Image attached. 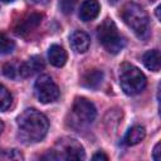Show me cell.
<instances>
[{"label": "cell", "instance_id": "12", "mask_svg": "<svg viewBox=\"0 0 161 161\" xmlns=\"http://www.w3.org/2000/svg\"><path fill=\"white\" fill-rule=\"evenodd\" d=\"M67 52L64 50L63 47L58 45V44H53L50 45L49 50H48V59H49V63L54 67H63L67 62Z\"/></svg>", "mask_w": 161, "mask_h": 161}, {"label": "cell", "instance_id": "21", "mask_svg": "<svg viewBox=\"0 0 161 161\" xmlns=\"http://www.w3.org/2000/svg\"><path fill=\"white\" fill-rule=\"evenodd\" d=\"M92 158H93V160H104V161H107V160H108V156H107L106 153H103L102 151H99V152L94 153V155L92 156Z\"/></svg>", "mask_w": 161, "mask_h": 161}, {"label": "cell", "instance_id": "1", "mask_svg": "<svg viewBox=\"0 0 161 161\" xmlns=\"http://www.w3.org/2000/svg\"><path fill=\"white\" fill-rule=\"evenodd\" d=\"M20 137L28 142H38L44 138L48 132V118L34 108H28L16 118Z\"/></svg>", "mask_w": 161, "mask_h": 161}, {"label": "cell", "instance_id": "23", "mask_svg": "<svg viewBox=\"0 0 161 161\" xmlns=\"http://www.w3.org/2000/svg\"><path fill=\"white\" fill-rule=\"evenodd\" d=\"M0 1H3V3H11V1H14V0H0Z\"/></svg>", "mask_w": 161, "mask_h": 161}, {"label": "cell", "instance_id": "10", "mask_svg": "<svg viewBox=\"0 0 161 161\" xmlns=\"http://www.w3.org/2000/svg\"><path fill=\"white\" fill-rule=\"evenodd\" d=\"M69 43L72 49L75 53H86L91 45V39L89 35L86 31L82 30H75L70 34L69 36Z\"/></svg>", "mask_w": 161, "mask_h": 161}, {"label": "cell", "instance_id": "5", "mask_svg": "<svg viewBox=\"0 0 161 161\" xmlns=\"http://www.w3.org/2000/svg\"><path fill=\"white\" fill-rule=\"evenodd\" d=\"M86 156L83 146L74 138L64 137L59 140L54 148L49 151L48 158L52 160H83Z\"/></svg>", "mask_w": 161, "mask_h": 161}, {"label": "cell", "instance_id": "6", "mask_svg": "<svg viewBox=\"0 0 161 161\" xmlns=\"http://www.w3.org/2000/svg\"><path fill=\"white\" fill-rule=\"evenodd\" d=\"M34 93L39 102L47 104L57 101L59 98V88L48 74H42L34 84Z\"/></svg>", "mask_w": 161, "mask_h": 161}, {"label": "cell", "instance_id": "17", "mask_svg": "<svg viewBox=\"0 0 161 161\" xmlns=\"http://www.w3.org/2000/svg\"><path fill=\"white\" fill-rule=\"evenodd\" d=\"M15 48V42L10 39L6 34L0 33V54H10Z\"/></svg>", "mask_w": 161, "mask_h": 161}, {"label": "cell", "instance_id": "15", "mask_svg": "<svg viewBox=\"0 0 161 161\" xmlns=\"http://www.w3.org/2000/svg\"><path fill=\"white\" fill-rule=\"evenodd\" d=\"M142 60L147 69H150L152 72L160 70V52L157 49L146 52L142 57Z\"/></svg>", "mask_w": 161, "mask_h": 161}, {"label": "cell", "instance_id": "11", "mask_svg": "<svg viewBox=\"0 0 161 161\" xmlns=\"http://www.w3.org/2000/svg\"><path fill=\"white\" fill-rule=\"evenodd\" d=\"M99 10H101V6H99V3L97 0H84L80 4L78 15H79L80 20L91 21L98 16Z\"/></svg>", "mask_w": 161, "mask_h": 161}, {"label": "cell", "instance_id": "18", "mask_svg": "<svg viewBox=\"0 0 161 161\" xmlns=\"http://www.w3.org/2000/svg\"><path fill=\"white\" fill-rule=\"evenodd\" d=\"M3 73L8 77V78H16L19 77V65L16 67L14 63H6L3 67Z\"/></svg>", "mask_w": 161, "mask_h": 161}, {"label": "cell", "instance_id": "8", "mask_svg": "<svg viewBox=\"0 0 161 161\" xmlns=\"http://www.w3.org/2000/svg\"><path fill=\"white\" fill-rule=\"evenodd\" d=\"M43 15L39 13H30L28 14L25 18H23L21 20H19V23L15 25V33L20 36H25L26 34H29L30 31H33L42 21Z\"/></svg>", "mask_w": 161, "mask_h": 161}, {"label": "cell", "instance_id": "9", "mask_svg": "<svg viewBox=\"0 0 161 161\" xmlns=\"http://www.w3.org/2000/svg\"><path fill=\"white\" fill-rule=\"evenodd\" d=\"M43 68H44V60L42 59V57L33 55L26 62L19 64V77H21V78L31 77L33 74L38 73Z\"/></svg>", "mask_w": 161, "mask_h": 161}, {"label": "cell", "instance_id": "22", "mask_svg": "<svg viewBox=\"0 0 161 161\" xmlns=\"http://www.w3.org/2000/svg\"><path fill=\"white\" fill-rule=\"evenodd\" d=\"M3 130H4V123H3V121L0 119V133L3 132Z\"/></svg>", "mask_w": 161, "mask_h": 161}, {"label": "cell", "instance_id": "2", "mask_svg": "<svg viewBox=\"0 0 161 161\" xmlns=\"http://www.w3.org/2000/svg\"><path fill=\"white\" fill-rule=\"evenodd\" d=\"M121 16L123 21L133 30V33L143 38L148 30V15L143 8L136 3H127L121 10Z\"/></svg>", "mask_w": 161, "mask_h": 161}, {"label": "cell", "instance_id": "20", "mask_svg": "<svg viewBox=\"0 0 161 161\" xmlns=\"http://www.w3.org/2000/svg\"><path fill=\"white\" fill-rule=\"evenodd\" d=\"M160 147H161V143L160 142H157L156 145H155V148H153V152H152V158L153 160H156V161H158L160 158H161V156H160Z\"/></svg>", "mask_w": 161, "mask_h": 161}, {"label": "cell", "instance_id": "14", "mask_svg": "<svg viewBox=\"0 0 161 161\" xmlns=\"http://www.w3.org/2000/svg\"><path fill=\"white\" fill-rule=\"evenodd\" d=\"M146 136V131L142 126H133L128 130V132L125 136V143L127 146H135L140 143Z\"/></svg>", "mask_w": 161, "mask_h": 161}, {"label": "cell", "instance_id": "3", "mask_svg": "<svg viewBox=\"0 0 161 161\" xmlns=\"http://www.w3.org/2000/svg\"><path fill=\"white\" fill-rule=\"evenodd\" d=\"M119 84L126 94L136 96L145 89L147 80L145 74L137 67L130 63H123L119 68Z\"/></svg>", "mask_w": 161, "mask_h": 161}, {"label": "cell", "instance_id": "16", "mask_svg": "<svg viewBox=\"0 0 161 161\" xmlns=\"http://www.w3.org/2000/svg\"><path fill=\"white\" fill-rule=\"evenodd\" d=\"M13 102V96L6 87L0 84V112H5Z\"/></svg>", "mask_w": 161, "mask_h": 161}, {"label": "cell", "instance_id": "19", "mask_svg": "<svg viewBox=\"0 0 161 161\" xmlns=\"http://www.w3.org/2000/svg\"><path fill=\"white\" fill-rule=\"evenodd\" d=\"M75 3H77V0H60V3H59L60 10L64 14L72 13L73 9H74V6H75Z\"/></svg>", "mask_w": 161, "mask_h": 161}, {"label": "cell", "instance_id": "7", "mask_svg": "<svg viewBox=\"0 0 161 161\" xmlns=\"http://www.w3.org/2000/svg\"><path fill=\"white\" fill-rule=\"evenodd\" d=\"M73 114L80 123H92L97 116L94 104L84 97H77L73 103Z\"/></svg>", "mask_w": 161, "mask_h": 161}, {"label": "cell", "instance_id": "13", "mask_svg": "<svg viewBox=\"0 0 161 161\" xmlns=\"http://www.w3.org/2000/svg\"><path fill=\"white\" fill-rule=\"evenodd\" d=\"M102 80H103V72L99 69H91L87 73H84L82 77V84L92 89L98 88Z\"/></svg>", "mask_w": 161, "mask_h": 161}, {"label": "cell", "instance_id": "4", "mask_svg": "<svg viewBox=\"0 0 161 161\" xmlns=\"http://www.w3.org/2000/svg\"><path fill=\"white\" fill-rule=\"evenodd\" d=\"M97 39L103 45V48L111 53L117 54L125 48V39L119 35L117 26L112 19H106L97 28Z\"/></svg>", "mask_w": 161, "mask_h": 161}]
</instances>
